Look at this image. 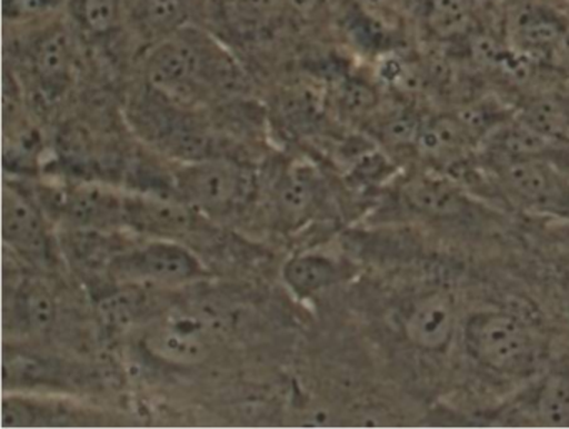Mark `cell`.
Returning <instances> with one entry per match:
<instances>
[{
  "label": "cell",
  "instance_id": "cell-1",
  "mask_svg": "<svg viewBox=\"0 0 569 429\" xmlns=\"http://www.w3.org/2000/svg\"><path fill=\"white\" fill-rule=\"evenodd\" d=\"M462 342L472 361L496 375H519L538 361L531 326L509 309H481L466 319Z\"/></svg>",
  "mask_w": 569,
  "mask_h": 429
},
{
  "label": "cell",
  "instance_id": "cell-2",
  "mask_svg": "<svg viewBox=\"0 0 569 429\" xmlns=\"http://www.w3.org/2000/svg\"><path fill=\"white\" fill-rule=\"evenodd\" d=\"M174 189L191 208L202 214L228 216L251 201L256 189L254 172L224 159L188 162L176 172Z\"/></svg>",
  "mask_w": 569,
  "mask_h": 429
},
{
  "label": "cell",
  "instance_id": "cell-3",
  "mask_svg": "<svg viewBox=\"0 0 569 429\" xmlns=\"http://www.w3.org/2000/svg\"><path fill=\"white\" fill-rule=\"evenodd\" d=\"M108 276L119 285L178 286L204 278L206 269L184 246L151 241L119 252Z\"/></svg>",
  "mask_w": 569,
  "mask_h": 429
},
{
  "label": "cell",
  "instance_id": "cell-4",
  "mask_svg": "<svg viewBox=\"0 0 569 429\" xmlns=\"http://www.w3.org/2000/svg\"><path fill=\"white\" fill-rule=\"evenodd\" d=\"M221 76L208 52L191 38L178 36L161 42L148 58V79L166 98L192 99L201 96Z\"/></svg>",
  "mask_w": 569,
  "mask_h": 429
},
{
  "label": "cell",
  "instance_id": "cell-5",
  "mask_svg": "<svg viewBox=\"0 0 569 429\" xmlns=\"http://www.w3.org/2000/svg\"><path fill=\"white\" fill-rule=\"evenodd\" d=\"M406 338L421 351H442L458 331V309L446 291L419 296L406 309L402 319Z\"/></svg>",
  "mask_w": 569,
  "mask_h": 429
},
{
  "label": "cell",
  "instance_id": "cell-6",
  "mask_svg": "<svg viewBox=\"0 0 569 429\" xmlns=\"http://www.w3.org/2000/svg\"><path fill=\"white\" fill-rule=\"evenodd\" d=\"M59 211L72 229L128 228V198L102 188H76L61 196Z\"/></svg>",
  "mask_w": 569,
  "mask_h": 429
},
{
  "label": "cell",
  "instance_id": "cell-7",
  "mask_svg": "<svg viewBox=\"0 0 569 429\" xmlns=\"http://www.w3.org/2000/svg\"><path fill=\"white\" fill-rule=\"evenodd\" d=\"M209 322L201 315H179L156 326L146 346L156 358L174 365H196L208 356V336L204 329Z\"/></svg>",
  "mask_w": 569,
  "mask_h": 429
},
{
  "label": "cell",
  "instance_id": "cell-8",
  "mask_svg": "<svg viewBox=\"0 0 569 429\" xmlns=\"http://www.w3.org/2000/svg\"><path fill=\"white\" fill-rule=\"evenodd\" d=\"M2 235L12 249L32 261H46L51 255V239L41 212L16 189H4Z\"/></svg>",
  "mask_w": 569,
  "mask_h": 429
},
{
  "label": "cell",
  "instance_id": "cell-9",
  "mask_svg": "<svg viewBox=\"0 0 569 429\" xmlns=\"http://www.w3.org/2000/svg\"><path fill=\"white\" fill-rule=\"evenodd\" d=\"M29 62L46 94H61L71 74L72 44L68 29L54 26L39 36L29 51Z\"/></svg>",
  "mask_w": 569,
  "mask_h": 429
},
{
  "label": "cell",
  "instance_id": "cell-10",
  "mask_svg": "<svg viewBox=\"0 0 569 429\" xmlns=\"http://www.w3.org/2000/svg\"><path fill=\"white\" fill-rule=\"evenodd\" d=\"M62 249L72 268L82 275H109L112 261L129 245H122L109 231L72 229L62 238Z\"/></svg>",
  "mask_w": 569,
  "mask_h": 429
},
{
  "label": "cell",
  "instance_id": "cell-11",
  "mask_svg": "<svg viewBox=\"0 0 569 429\" xmlns=\"http://www.w3.org/2000/svg\"><path fill=\"white\" fill-rule=\"evenodd\" d=\"M568 26L549 9L528 6L512 18V42L526 54H552Z\"/></svg>",
  "mask_w": 569,
  "mask_h": 429
},
{
  "label": "cell",
  "instance_id": "cell-12",
  "mask_svg": "<svg viewBox=\"0 0 569 429\" xmlns=\"http://www.w3.org/2000/svg\"><path fill=\"white\" fill-rule=\"evenodd\" d=\"M12 318H6V322H14L16 328L22 329L29 335H42L51 328L56 318V305L51 291L41 282L26 281L12 292Z\"/></svg>",
  "mask_w": 569,
  "mask_h": 429
},
{
  "label": "cell",
  "instance_id": "cell-13",
  "mask_svg": "<svg viewBox=\"0 0 569 429\" xmlns=\"http://www.w3.org/2000/svg\"><path fill=\"white\" fill-rule=\"evenodd\" d=\"M282 276L295 295L311 298L335 286L341 279V268L326 256L301 255L284 266Z\"/></svg>",
  "mask_w": 569,
  "mask_h": 429
},
{
  "label": "cell",
  "instance_id": "cell-14",
  "mask_svg": "<svg viewBox=\"0 0 569 429\" xmlns=\"http://www.w3.org/2000/svg\"><path fill=\"white\" fill-rule=\"evenodd\" d=\"M318 182L308 168H295L279 179L276 206L279 218L288 225L305 221L316 206Z\"/></svg>",
  "mask_w": 569,
  "mask_h": 429
},
{
  "label": "cell",
  "instance_id": "cell-15",
  "mask_svg": "<svg viewBox=\"0 0 569 429\" xmlns=\"http://www.w3.org/2000/svg\"><path fill=\"white\" fill-rule=\"evenodd\" d=\"M536 425L569 428V366L555 369L539 382L532 401Z\"/></svg>",
  "mask_w": 569,
  "mask_h": 429
},
{
  "label": "cell",
  "instance_id": "cell-16",
  "mask_svg": "<svg viewBox=\"0 0 569 429\" xmlns=\"http://www.w3.org/2000/svg\"><path fill=\"white\" fill-rule=\"evenodd\" d=\"M78 412L54 402L36 401V399L6 398L2 405V425L4 428H32V426L82 425L76 421Z\"/></svg>",
  "mask_w": 569,
  "mask_h": 429
},
{
  "label": "cell",
  "instance_id": "cell-17",
  "mask_svg": "<svg viewBox=\"0 0 569 429\" xmlns=\"http://www.w3.org/2000/svg\"><path fill=\"white\" fill-rule=\"evenodd\" d=\"M505 179L509 188L526 201L549 202L561 194L556 176L532 159H515L506 166Z\"/></svg>",
  "mask_w": 569,
  "mask_h": 429
},
{
  "label": "cell",
  "instance_id": "cell-18",
  "mask_svg": "<svg viewBox=\"0 0 569 429\" xmlns=\"http://www.w3.org/2000/svg\"><path fill=\"white\" fill-rule=\"evenodd\" d=\"M422 18L426 29L441 41L465 38L475 28L469 0H426Z\"/></svg>",
  "mask_w": 569,
  "mask_h": 429
},
{
  "label": "cell",
  "instance_id": "cell-19",
  "mask_svg": "<svg viewBox=\"0 0 569 429\" xmlns=\"http://www.w3.org/2000/svg\"><path fill=\"white\" fill-rule=\"evenodd\" d=\"M469 134L471 132L459 116H438L419 126L418 141L422 151L432 158H448L461 151Z\"/></svg>",
  "mask_w": 569,
  "mask_h": 429
},
{
  "label": "cell",
  "instance_id": "cell-20",
  "mask_svg": "<svg viewBox=\"0 0 569 429\" xmlns=\"http://www.w3.org/2000/svg\"><path fill=\"white\" fill-rule=\"evenodd\" d=\"M72 12L84 31L106 36L121 22L122 0H71Z\"/></svg>",
  "mask_w": 569,
  "mask_h": 429
},
{
  "label": "cell",
  "instance_id": "cell-21",
  "mask_svg": "<svg viewBox=\"0 0 569 429\" xmlns=\"http://www.w3.org/2000/svg\"><path fill=\"white\" fill-rule=\"evenodd\" d=\"M409 199L412 204L418 206L425 211L436 212V214H448V212L458 211L459 199L448 186L439 184L435 181H419L409 188Z\"/></svg>",
  "mask_w": 569,
  "mask_h": 429
},
{
  "label": "cell",
  "instance_id": "cell-22",
  "mask_svg": "<svg viewBox=\"0 0 569 429\" xmlns=\"http://www.w3.org/2000/svg\"><path fill=\"white\" fill-rule=\"evenodd\" d=\"M141 311V302L132 292H114L99 302V312L108 328L124 329L134 322Z\"/></svg>",
  "mask_w": 569,
  "mask_h": 429
},
{
  "label": "cell",
  "instance_id": "cell-23",
  "mask_svg": "<svg viewBox=\"0 0 569 429\" xmlns=\"http://www.w3.org/2000/svg\"><path fill=\"white\" fill-rule=\"evenodd\" d=\"M142 18L149 28H176L184 18L188 0H142Z\"/></svg>",
  "mask_w": 569,
  "mask_h": 429
},
{
  "label": "cell",
  "instance_id": "cell-24",
  "mask_svg": "<svg viewBox=\"0 0 569 429\" xmlns=\"http://www.w3.org/2000/svg\"><path fill=\"white\" fill-rule=\"evenodd\" d=\"M281 0H228L229 14L236 22L258 28L274 18Z\"/></svg>",
  "mask_w": 569,
  "mask_h": 429
},
{
  "label": "cell",
  "instance_id": "cell-25",
  "mask_svg": "<svg viewBox=\"0 0 569 429\" xmlns=\"http://www.w3.org/2000/svg\"><path fill=\"white\" fill-rule=\"evenodd\" d=\"M4 18L8 21H28V19L41 18L52 9L58 8L61 0H2Z\"/></svg>",
  "mask_w": 569,
  "mask_h": 429
},
{
  "label": "cell",
  "instance_id": "cell-26",
  "mask_svg": "<svg viewBox=\"0 0 569 429\" xmlns=\"http://www.w3.org/2000/svg\"><path fill=\"white\" fill-rule=\"evenodd\" d=\"M342 96L346 104L351 106V109H366L375 102V92L362 82H349Z\"/></svg>",
  "mask_w": 569,
  "mask_h": 429
},
{
  "label": "cell",
  "instance_id": "cell-27",
  "mask_svg": "<svg viewBox=\"0 0 569 429\" xmlns=\"http://www.w3.org/2000/svg\"><path fill=\"white\" fill-rule=\"evenodd\" d=\"M289 4L295 6L299 12H305V14H311L312 11L319 8L322 0H288Z\"/></svg>",
  "mask_w": 569,
  "mask_h": 429
},
{
  "label": "cell",
  "instance_id": "cell-28",
  "mask_svg": "<svg viewBox=\"0 0 569 429\" xmlns=\"http://www.w3.org/2000/svg\"><path fill=\"white\" fill-rule=\"evenodd\" d=\"M552 54L558 56V58L565 59V61L569 62V26L566 28L565 34L559 39L558 46H556L555 52Z\"/></svg>",
  "mask_w": 569,
  "mask_h": 429
}]
</instances>
